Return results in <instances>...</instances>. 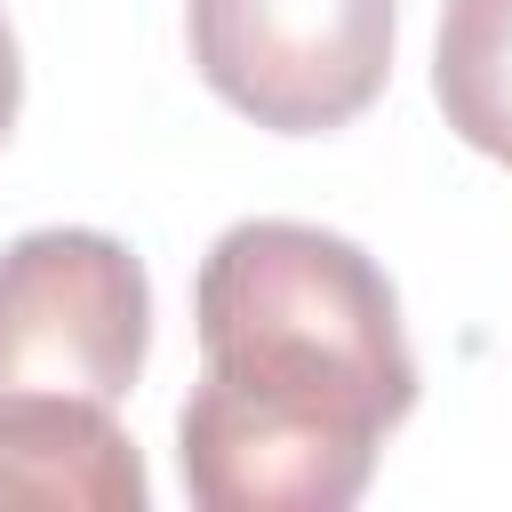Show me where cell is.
<instances>
[{"instance_id": "obj_1", "label": "cell", "mask_w": 512, "mask_h": 512, "mask_svg": "<svg viewBox=\"0 0 512 512\" xmlns=\"http://www.w3.org/2000/svg\"><path fill=\"white\" fill-rule=\"evenodd\" d=\"M200 384L176 464L200 512H344L416 408V352L384 264L320 224H232L192 280Z\"/></svg>"}, {"instance_id": "obj_2", "label": "cell", "mask_w": 512, "mask_h": 512, "mask_svg": "<svg viewBox=\"0 0 512 512\" xmlns=\"http://www.w3.org/2000/svg\"><path fill=\"white\" fill-rule=\"evenodd\" d=\"M152 344V280L112 232L48 224L0 248V400H120Z\"/></svg>"}, {"instance_id": "obj_3", "label": "cell", "mask_w": 512, "mask_h": 512, "mask_svg": "<svg viewBox=\"0 0 512 512\" xmlns=\"http://www.w3.org/2000/svg\"><path fill=\"white\" fill-rule=\"evenodd\" d=\"M200 80L272 136H328L384 96L400 0H192Z\"/></svg>"}, {"instance_id": "obj_4", "label": "cell", "mask_w": 512, "mask_h": 512, "mask_svg": "<svg viewBox=\"0 0 512 512\" xmlns=\"http://www.w3.org/2000/svg\"><path fill=\"white\" fill-rule=\"evenodd\" d=\"M152 480L104 400H0V504L40 512H144Z\"/></svg>"}, {"instance_id": "obj_5", "label": "cell", "mask_w": 512, "mask_h": 512, "mask_svg": "<svg viewBox=\"0 0 512 512\" xmlns=\"http://www.w3.org/2000/svg\"><path fill=\"white\" fill-rule=\"evenodd\" d=\"M432 96L472 152L512 168V0H448L440 8Z\"/></svg>"}, {"instance_id": "obj_6", "label": "cell", "mask_w": 512, "mask_h": 512, "mask_svg": "<svg viewBox=\"0 0 512 512\" xmlns=\"http://www.w3.org/2000/svg\"><path fill=\"white\" fill-rule=\"evenodd\" d=\"M16 104H24V64H16V32L0 16V136L16 128Z\"/></svg>"}]
</instances>
